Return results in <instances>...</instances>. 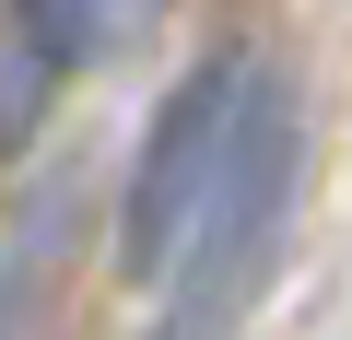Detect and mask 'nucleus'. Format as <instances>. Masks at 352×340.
<instances>
[{
  "mask_svg": "<svg viewBox=\"0 0 352 340\" xmlns=\"http://www.w3.org/2000/svg\"><path fill=\"white\" fill-rule=\"evenodd\" d=\"M294 188H305V94H294V59H270V47H258V94H247L235 164H223V188H212L200 235L176 247V270L153 282L141 340H235V328H247V305L270 293V258H282Z\"/></svg>",
  "mask_w": 352,
  "mask_h": 340,
  "instance_id": "nucleus-1",
  "label": "nucleus"
},
{
  "mask_svg": "<svg viewBox=\"0 0 352 340\" xmlns=\"http://www.w3.org/2000/svg\"><path fill=\"white\" fill-rule=\"evenodd\" d=\"M247 94H258V47H212L153 106V129L129 152V188H118V270L129 282H164L176 247L200 235L223 164H235V129H247Z\"/></svg>",
  "mask_w": 352,
  "mask_h": 340,
  "instance_id": "nucleus-2",
  "label": "nucleus"
},
{
  "mask_svg": "<svg viewBox=\"0 0 352 340\" xmlns=\"http://www.w3.org/2000/svg\"><path fill=\"white\" fill-rule=\"evenodd\" d=\"M153 24H164V0H12V12H0V129L36 141L47 82L118 59V47L153 36Z\"/></svg>",
  "mask_w": 352,
  "mask_h": 340,
  "instance_id": "nucleus-3",
  "label": "nucleus"
}]
</instances>
